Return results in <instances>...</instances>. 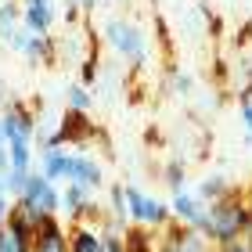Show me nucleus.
<instances>
[{"instance_id": "nucleus-2", "label": "nucleus", "mask_w": 252, "mask_h": 252, "mask_svg": "<svg viewBox=\"0 0 252 252\" xmlns=\"http://www.w3.org/2000/svg\"><path fill=\"white\" fill-rule=\"evenodd\" d=\"M105 43L119 54L123 62H130V65H144V58H148L144 32L137 29L133 22H126V18H112V22H105Z\"/></svg>"}, {"instance_id": "nucleus-9", "label": "nucleus", "mask_w": 252, "mask_h": 252, "mask_svg": "<svg viewBox=\"0 0 252 252\" xmlns=\"http://www.w3.org/2000/svg\"><path fill=\"white\" fill-rule=\"evenodd\" d=\"M72 155L68 148H47V152H40V173L54 180V184H65L68 180V169H72Z\"/></svg>"}, {"instance_id": "nucleus-21", "label": "nucleus", "mask_w": 252, "mask_h": 252, "mask_svg": "<svg viewBox=\"0 0 252 252\" xmlns=\"http://www.w3.org/2000/svg\"><path fill=\"white\" fill-rule=\"evenodd\" d=\"M169 87H173V94H180V97L194 94V79L188 72H173V76H169Z\"/></svg>"}, {"instance_id": "nucleus-10", "label": "nucleus", "mask_w": 252, "mask_h": 252, "mask_svg": "<svg viewBox=\"0 0 252 252\" xmlns=\"http://www.w3.org/2000/svg\"><path fill=\"white\" fill-rule=\"evenodd\" d=\"M169 213H173L177 223L194 227V223H198V216L205 213V205L198 202V194H194V191L180 188V191H173V198H169Z\"/></svg>"}, {"instance_id": "nucleus-19", "label": "nucleus", "mask_w": 252, "mask_h": 252, "mask_svg": "<svg viewBox=\"0 0 252 252\" xmlns=\"http://www.w3.org/2000/svg\"><path fill=\"white\" fill-rule=\"evenodd\" d=\"M29 173H32V169H29ZM29 173H26V169H7V173H4V180H7V198H18V194L26 191Z\"/></svg>"}, {"instance_id": "nucleus-1", "label": "nucleus", "mask_w": 252, "mask_h": 252, "mask_svg": "<svg viewBox=\"0 0 252 252\" xmlns=\"http://www.w3.org/2000/svg\"><path fill=\"white\" fill-rule=\"evenodd\" d=\"M194 231H198L209 245H227L234 242V238H249L252 231V209L245 202V194H238L234 188L223 194V198H216L205 205V213L198 216V223H194Z\"/></svg>"}, {"instance_id": "nucleus-23", "label": "nucleus", "mask_w": 252, "mask_h": 252, "mask_svg": "<svg viewBox=\"0 0 252 252\" xmlns=\"http://www.w3.org/2000/svg\"><path fill=\"white\" fill-rule=\"evenodd\" d=\"M238 116H242V126H245V141L252 144V97H245L238 105Z\"/></svg>"}, {"instance_id": "nucleus-20", "label": "nucleus", "mask_w": 252, "mask_h": 252, "mask_svg": "<svg viewBox=\"0 0 252 252\" xmlns=\"http://www.w3.org/2000/svg\"><path fill=\"white\" fill-rule=\"evenodd\" d=\"M108 202H112V213H116L119 220H130V216H126V184H112L108 188Z\"/></svg>"}, {"instance_id": "nucleus-25", "label": "nucleus", "mask_w": 252, "mask_h": 252, "mask_svg": "<svg viewBox=\"0 0 252 252\" xmlns=\"http://www.w3.org/2000/svg\"><path fill=\"white\" fill-rule=\"evenodd\" d=\"M7 216H11V198L0 194V223H7Z\"/></svg>"}, {"instance_id": "nucleus-13", "label": "nucleus", "mask_w": 252, "mask_h": 252, "mask_svg": "<svg viewBox=\"0 0 252 252\" xmlns=\"http://www.w3.org/2000/svg\"><path fill=\"white\" fill-rule=\"evenodd\" d=\"M227 191H231V184H227V177H220V173L202 177V180H198V188H194V194H198V202H202V205H209V202H216V198H223Z\"/></svg>"}, {"instance_id": "nucleus-26", "label": "nucleus", "mask_w": 252, "mask_h": 252, "mask_svg": "<svg viewBox=\"0 0 252 252\" xmlns=\"http://www.w3.org/2000/svg\"><path fill=\"white\" fill-rule=\"evenodd\" d=\"M0 194H7V180H4V173H0Z\"/></svg>"}, {"instance_id": "nucleus-5", "label": "nucleus", "mask_w": 252, "mask_h": 252, "mask_svg": "<svg viewBox=\"0 0 252 252\" xmlns=\"http://www.w3.org/2000/svg\"><path fill=\"white\" fill-rule=\"evenodd\" d=\"M58 133H62V141H65V144H79V148L94 144L97 137H101V130L94 126V119H90L87 112H79V108H65Z\"/></svg>"}, {"instance_id": "nucleus-12", "label": "nucleus", "mask_w": 252, "mask_h": 252, "mask_svg": "<svg viewBox=\"0 0 252 252\" xmlns=\"http://www.w3.org/2000/svg\"><path fill=\"white\" fill-rule=\"evenodd\" d=\"M18 29H22V7L15 0H0V40L7 43Z\"/></svg>"}, {"instance_id": "nucleus-4", "label": "nucleus", "mask_w": 252, "mask_h": 252, "mask_svg": "<svg viewBox=\"0 0 252 252\" xmlns=\"http://www.w3.org/2000/svg\"><path fill=\"white\" fill-rule=\"evenodd\" d=\"M0 130H4L7 144L36 141V108H26L22 101H7V108L0 112Z\"/></svg>"}, {"instance_id": "nucleus-24", "label": "nucleus", "mask_w": 252, "mask_h": 252, "mask_svg": "<svg viewBox=\"0 0 252 252\" xmlns=\"http://www.w3.org/2000/svg\"><path fill=\"white\" fill-rule=\"evenodd\" d=\"M216 252H252V238H234V242L220 245Z\"/></svg>"}, {"instance_id": "nucleus-16", "label": "nucleus", "mask_w": 252, "mask_h": 252, "mask_svg": "<svg viewBox=\"0 0 252 252\" xmlns=\"http://www.w3.org/2000/svg\"><path fill=\"white\" fill-rule=\"evenodd\" d=\"M0 252H32V238L18 234L7 223H0Z\"/></svg>"}, {"instance_id": "nucleus-7", "label": "nucleus", "mask_w": 252, "mask_h": 252, "mask_svg": "<svg viewBox=\"0 0 252 252\" xmlns=\"http://www.w3.org/2000/svg\"><path fill=\"white\" fill-rule=\"evenodd\" d=\"M22 58L29 65H54L58 62V40L51 32H29L26 47H22Z\"/></svg>"}, {"instance_id": "nucleus-18", "label": "nucleus", "mask_w": 252, "mask_h": 252, "mask_svg": "<svg viewBox=\"0 0 252 252\" xmlns=\"http://www.w3.org/2000/svg\"><path fill=\"white\" fill-rule=\"evenodd\" d=\"M65 101H68V108H79V112H90V105H94L90 87H83V83H68L65 87Z\"/></svg>"}, {"instance_id": "nucleus-6", "label": "nucleus", "mask_w": 252, "mask_h": 252, "mask_svg": "<svg viewBox=\"0 0 252 252\" xmlns=\"http://www.w3.org/2000/svg\"><path fill=\"white\" fill-rule=\"evenodd\" d=\"M32 252H68V227L58 216H47L36 234H32Z\"/></svg>"}, {"instance_id": "nucleus-8", "label": "nucleus", "mask_w": 252, "mask_h": 252, "mask_svg": "<svg viewBox=\"0 0 252 252\" xmlns=\"http://www.w3.org/2000/svg\"><path fill=\"white\" fill-rule=\"evenodd\" d=\"M68 180H76V184H83L90 191H101L105 188V169L94 155H72V169H68ZM65 180V184H68Z\"/></svg>"}, {"instance_id": "nucleus-11", "label": "nucleus", "mask_w": 252, "mask_h": 252, "mask_svg": "<svg viewBox=\"0 0 252 252\" xmlns=\"http://www.w3.org/2000/svg\"><path fill=\"white\" fill-rule=\"evenodd\" d=\"M51 26H54V4L51 0H26V7H22V29L51 32Z\"/></svg>"}, {"instance_id": "nucleus-14", "label": "nucleus", "mask_w": 252, "mask_h": 252, "mask_svg": "<svg viewBox=\"0 0 252 252\" xmlns=\"http://www.w3.org/2000/svg\"><path fill=\"white\" fill-rule=\"evenodd\" d=\"M158 180H162L169 191L188 188V162H184V158H169V162H162V169H158Z\"/></svg>"}, {"instance_id": "nucleus-17", "label": "nucleus", "mask_w": 252, "mask_h": 252, "mask_svg": "<svg viewBox=\"0 0 252 252\" xmlns=\"http://www.w3.org/2000/svg\"><path fill=\"white\" fill-rule=\"evenodd\" d=\"M32 141H15V144H7V155H11V169H32V162H36V158H32Z\"/></svg>"}, {"instance_id": "nucleus-3", "label": "nucleus", "mask_w": 252, "mask_h": 252, "mask_svg": "<svg viewBox=\"0 0 252 252\" xmlns=\"http://www.w3.org/2000/svg\"><path fill=\"white\" fill-rule=\"evenodd\" d=\"M18 198L26 205H32L36 213H43V216H58L62 213V188L54 184V180H47L40 169L29 173V184H26V191H22Z\"/></svg>"}, {"instance_id": "nucleus-22", "label": "nucleus", "mask_w": 252, "mask_h": 252, "mask_svg": "<svg viewBox=\"0 0 252 252\" xmlns=\"http://www.w3.org/2000/svg\"><path fill=\"white\" fill-rule=\"evenodd\" d=\"M94 72H97V51L90 54L83 65H79V83H83V87H94V79H97Z\"/></svg>"}, {"instance_id": "nucleus-15", "label": "nucleus", "mask_w": 252, "mask_h": 252, "mask_svg": "<svg viewBox=\"0 0 252 252\" xmlns=\"http://www.w3.org/2000/svg\"><path fill=\"white\" fill-rule=\"evenodd\" d=\"M148 198L152 194H144L141 188L126 184V216H130V223H141L144 227V213H148Z\"/></svg>"}]
</instances>
